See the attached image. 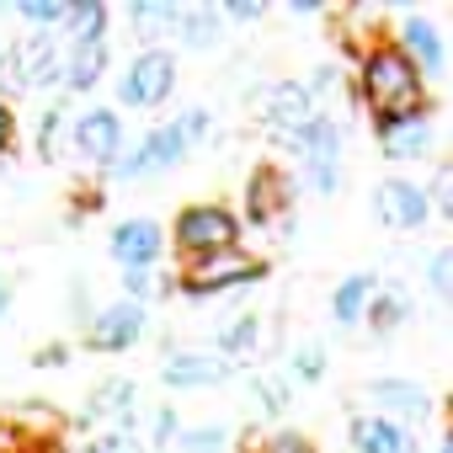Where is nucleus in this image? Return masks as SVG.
Masks as SVG:
<instances>
[{"label": "nucleus", "mask_w": 453, "mask_h": 453, "mask_svg": "<svg viewBox=\"0 0 453 453\" xmlns=\"http://www.w3.org/2000/svg\"><path fill=\"white\" fill-rule=\"evenodd\" d=\"M134 405H139V384L134 379H102L86 400V416L102 426H134Z\"/></svg>", "instance_id": "18"}, {"label": "nucleus", "mask_w": 453, "mask_h": 453, "mask_svg": "<svg viewBox=\"0 0 453 453\" xmlns=\"http://www.w3.org/2000/svg\"><path fill=\"white\" fill-rule=\"evenodd\" d=\"M107 59H112V49H107V38H91V43H75V49H65V91H96V81L107 75Z\"/></svg>", "instance_id": "20"}, {"label": "nucleus", "mask_w": 453, "mask_h": 453, "mask_svg": "<svg viewBox=\"0 0 453 453\" xmlns=\"http://www.w3.org/2000/svg\"><path fill=\"white\" fill-rule=\"evenodd\" d=\"M75 128V118H70V102H54L49 112H43V123H38V155L43 160H59L65 155V134Z\"/></svg>", "instance_id": "26"}, {"label": "nucleus", "mask_w": 453, "mask_h": 453, "mask_svg": "<svg viewBox=\"0 0 453 453\" xmlns=\"http://www.w3.org/2000/svg\"><path fill=\"white\" fill-rule=\"evenodd\" d=\"M176 437H181L176 411H171V405H155V411H150V448H171Z\"/></svg>", "instance_id": "35"}, {"label": "nucleus", "mask_w": 453, "mask_h": 453, "mask_svg": "<svg viewBox=\"0 0 453 453\" xmlns=\"http://www.w3.org/2000/svg\"><path fill=\"white\" fill-rule=\"evenodd\" d=\"M288 373H294L299 384H320V379H326V347H315V342H310V347H299V352H294V363H288Z\"/></svg>", "instance_id": "34"}, {"label": "nucleus", "mask_w": 453, "mask_h": 453, "mask_svg": "<svg viewBox=\"0 0 453 453\" xmlns=\"http://www.w3.org/2000/svg\"><path fill=\"white\" fill-rule=\"evenodd\" d=\"M171 33H176L192 54H208V49H219V38H224V17H219V6H181Z\"/></svg>", "instance_id": "22"}, {"label": "nucleus", "mask_w": 453, "mask_h": 453, "mask_svg": "<svg viewBox=\"0 0 453 453\" xmlns=\"http://www.w3.org/2000/svg\"><path fill=\"white\" fill-rule=\"evenodd\" d=\"M304 181H310V192H320V197H331V192L342 187V165H331V171H304Z\"/></svg>", "instance_id": "38"}, {"label": "nucleus", "mask_w": 453, "mask_h": 453, "mask_svg": "<svg viewBox=\"0 0 453 453\" xmlns=\"http://www.w3.org/2000/svg\"><path fill=\"white\" fill-rule=\"evenodd\" d=\"M241 230L246 219L230 203H187L171 224V246L187 267L197 262H219V257H235L241 251Z\"/></svg>", "instance_id": "3"}, {"label": "nucleus", "mask_w": 453, "mask_h": 453, "mask_svg": "<svg viewBox=\"0 0 453 453\" xmlns=\"http://www.w3.org/2000/svg\"><path fill=\"white\" fill-rule=\"evenodd\" d=\"M65 357H70V347H43V352H38V363H43V368H59Z\"/></svg>", "instance_id": "40"}, {"label": "nucleus", "mask_w": 453, "mask_h": 453, "mask_svg": "<svg viewBox=\"0 0 453 453\" xmlns=\"http://www.w3.org/2000/svg\"><path fill=\"white\" fill-rule=\"evenodd\" d=\"M176 0H134V6H128V22L150 38V33H165V27H176Z\"/></svg>", "instance_id": "28"}, {"label": "nucleus", "mask_w": 453, "mask_h": 453, "mask_svg": "<svg viewBox=\"0 0 453 453\" xmlns=\"http://www.w3.org/2000/svg\"><path fill=\"white\" fill-rule=\"evenodd\" d=\"M373 139H379V155L395 160V165L400 160H421V155H432V118H426V107L405 112V118H379Z\"/></svg>", "instance_id": "14"}, {"label": "nucleus", "mask_w": 453, "mask_h": 453, "mask_svg": "<svg viewBox=\"0 0 453 453\" xmlns=\"http://www.w3.org/2000/svg\"><path fill=\"white\" fill-rule=\"evenodd\" d=\"M320 107H315V91L304 81H278L262 91V123L278 134V139H294L304 123H315Z\"/></svg>", "instance_id": "13"}, {"label": "nucleus", "mask_w": 453, "mask_h": 453, "mask_svg": "<svg viewBox=\"0 0 453 453\" xmlns=\"http://www.w3.org/2000/svg\"><path fill=\"white\" fill-rule=\"evenodd\" d=\"M246 453H315V448H310V437H304V432H288V426H278V432H262V437H251V442H246Z\"/></svg>", "instance_id": "30"}, {"label": "nucleus", "mask_w": 453, "mask_h": 453, "mask_svg": "<svg viewBox=\"0 0 453 453\" xmlns=\"http://www.w3.org/2000/svg\"><path fill=\"white\" fill-rule=\"evenodd\" d=\"M373 213H379L384 230L416 235L421 224L432 219V197H426V187L411 181V176H384V181L373 187Z\"/></svg>", "instance_id": "7"}, {"label": "nucleus", "mask_w": 453, "mask_h": 453, "mask_svg": "<svg viewBox=\"0 0 453 453\" xmlns=\"http://www.w3.org/2000/svg\"><path fill=\"white\" fill-rule=\"evenodd\" d=\"M395 43L416 59V70H421V75H437V70H442V59H448L442 33H437V22H426V17H405Z\"/></svg>", "instance_id": "19"}, {"label": "nucleus", "mask_w": 453, "mask_h": 453, "mask_svg": "<svg viewBox=\"0 0 453 453\" xmlns=\"http://www.w3.org/2000/svg\"><path fill=\"white\" fill-rule=\"evenodd\" d=\"M213 352H219V357H230V363H251V357L262 352V315L246 310V315H235V320H224Z\"/></svg>", "instance_id": "23"}, {"label": "nucleus", "mask_w": 453, "mask_h": 453, "mask_svg": "<svg viewBox=\"0 0 453 453\" xmlns=\"http://www.w3.org/2000/svg\"><path fill=\"white\" fill-rule=\"evenodd\" d=\"M70 144H75V155H86L91 165H118L123 160V150H128V134H123V118L112 112V107H86L81 118H75V128H70Z\"/></svg>", "instance_id": "9"}, {"label": "nucleus", "mask_w": 453, "mask_h": 453, "mask_svg": "<svg viewBox=\"0 0 453 453\" xmlns=\"http://www.w3.org/2000/svg\"><path fill=\"white\" fill-rule=\"evenodd\" d=\"M6 310H12V283L0 278V320H6Z\"/></svg>", "instance_id": "41"}, {"label": "nucleus", "mask_w": 453, "mask_h": 453, "mask_svg": "<svg viewBox=\"0 0 453 453\" xmlns=\"http://www.w3.org/2000/svg\"><path fill=\"white\" fill-rule=\"evenodd\" d=\"M208 123H213L208 107H187V112H176L171 123L139 134L107 176H118V181H144V176H165V171H176V165L208 139Z\"/></svg>", "instance_id": "2"}, {"label": "nucleus", "mask_w": 453, "mask_h": 453, "mask_svg": "<svg viewBox=\"0 0 453 453\" xmlns=\"http://www.w3.org/2000/svg\"><path fill=\"white\" fill-rule=\"evenodd\" d=\"M241 208H246V224H257V230H267V224H278L288 208H294V176L283 171V165H257L251 171V181H246V197H241Z\"/></svg>", "instance_id": "11"}, {"label": "nucleus", "mask_w": 453, "mask_h": 453, "mask_svg": "<svg viewBox=\"0 0 453 453\" xmlns=\"http://www.w3.org/2000/svg\"><path fill=\"white\" fill-rule=\"evenodd\" d=\"M144 326H150V310H144V304L112 299V304H102V310L86 320V342H91L96 352H128V347L144 342Z\"/></svg>", "instance_id": "10"}, {"label": "nucleus", "mask_w": 453, "mask_h": 453, "mask_svg": "<svg viewBox=\"0 0 453 453\" xmlns=\"http://www.w3.org/2000/svg\"><path fill=\"white\" fill-rule=\"evenodd\" d=\"M235 363L230 357H219V352H197V347H176L160 368V384L187 395V389H219V384H230Z\"/></svg>", "instance_id": "12"}, {"label": "nucleus", "mask_w": 453, "mask_h": 453, "mask_svg": "<svg viewBox=\"0 0 453 453\" xmlns=\"http://www.w3.org/2000/svg\"><path fill=\"white\" fill-rule=\"evenodd\" d=\"M107 257L118 262V273H139V267H160L165 257V230L155 219L134 213V219H118L112 235H107Z\"/></svg>", "instance_id": "8"}, {"label": "nucleus", "mask_w": 453, "mask_h": 453, "mask_svg": "<svg viewBox=\"0 0 453 453\" xmlns=\"http://www.w3.org/2000/svg\"><path fill=\"white\" fill-rule=\"evenodd\" d=\"M257 400L278 416V411H288V379H278V373H267V379H257Z\"/></svg>", "instance_id": "36"}, {"label": "nucleus", "mask_w": 453, "mask_h": 453, "mask_svg": "<svg viewBox=\"0 0 453 453\" xmlns=\"http://www.w3.org/2000/svg\"><path fill=\"white\" fill-rule=\"evenodd\" d=\"M368 400H373L379 416H389V421H400V426L432 416V395H426L416 379H373V384H368Z\"/></svg>", "instance_id": "15"}, {"label": "nucleus", "mask_w": 453, "mask_h": 453, "mask_svg": "<svg viewBox=\"0 0 453 453\" xmlns=\"http://www.w3.org/2000/svg\"><path fill=\"white\" fill-rule=\"evenodd\" d=\"M219 17L224 22H262L267 6H262V0H230V6H219Z\"/></svg>", "instance_id": "37"}, {"label": "nucleus", "mask_w": 453, "mask_h": 453, "mask_svg": "<svg viewBox=\"0 0 453 453\" xmlns=\"http://www.w3.org/2000/svg\"><path fill=\"white\" fill-rule=\"evenodd\" d=\"M347 442H352V453H416V432L389 421V416H379V411L352 416L347 421Z\"/></svg>", "instance_id": "16"}, {"label": "nucleus", "mask_w": 453, "mask_h": 453, "mask_svg": "<svg viewBox=\"0 0 453 453\" xmlns=\"http://www.w3.org/2000/svg\"><path fill=\"white\" fill-rule=\"evenodd\" d=\"M294 155H299V165L304 171H331V165H342V128L320 112L315 123H304L294 139H283Z\"/></svg>", "instance_id": "17"}, {"label": "nucleus", "mask_w": 453, "mask_h": 453, "mask_svg": "<svg viewBox=\"0 0 453 453\" xmlns=\"http://www.w3.org/2000/svg\"><path fill=\"white\" fill-rule=\"evenodd\" d=\"M373 294H379V278H373V273H347V278L336 283V294H331V320H336V326L368 320Z\"/></svg>", "instance_id": "21"}, {"label": "nucleus", "mask_w": 453, "mask_h": 453, "mask_svg": "<svg viewBox=\"0 0 453 453\" xmlns=\"http://www.w3.org/2000/svg\"><path fill=\"white\" fill-rule=\"evenodd\" d=\"M171 91H176V54L155 49V43L139 49L128 59L123 81H118V102L123 107H160V102H171Z\"/></svg>", "instance_id": "5"}, {"label": "nucleus", "mask_w": 453, "mask_h": 453, "mask_svg": "<svg viewBox=\"0 0 453 453\" xmlns=\"http://www.w3.org/2000/svg\"><path fill=\"white\" fill-rule=\"evenodd\" d=\"M426 283H432V294H437L442 304H453V246L432 251V262H426Z\"/></svg>", "instance_id": "33"}, {"label": "nucleus", "mask_w": 453, "mask_h": 453, "mask_svg": "<svg viewBox=\"0 0 453 453\" xmlns=\"http://www.w3.org/2000/svg\"><path fill=\"white\" fill-rule=\"evenodd\" d=\"M405 315H411V294L405 288H379L373 304H368V326L373 331H395Z\"/></svg>", "instance_id": "27"}, {"label": "nucleus", "mask_w": 453, "mask_h": 453, "mask_svg": "<svg viewBox=\"0 0 453 453\" xmlns=\"http://www.w3.org/2000/svg\"><path fill=\"white\" fill-rule=\"evenodd\" d=\"M59 33H65V49L107 38V6H102V0H70V17L59 22Z\"/></svg>", "instance_id": "24"}, {"label": "nucleus", "mask_w": 453, "mask_h": 453, "mask_svg": "<svg viewBox=\"0 0 453 453\" xmlns=\"http://www.w3.org/2000/svg\"><path fill=\"white\" fill-rule=\"evenodd\" d=\"M12 139H17V118H12V107L0 102V155L12 150Z\"/></svg>", "instance_id": "39"}, {"label": "nucleus", "mask_w": 453, "mask_h": 453, "mask_svg": "<svg viewBox=\"0 0 453 453\" xmlns=\"http://www.w3.org/2000/svg\"><path fill=\"white\" fill-rule=\"evenodd\" d=\"M86 453H144V442L134 437V426H102L86 442Z\"/></svg>", "instance_id": "31"}, {"label": "nucleus", "mask_w": 453, "mask_h": 453, "mask_svg": "<svg viewBox=\"0 0 453 453\" xmlns=\"http://www.w3.org/2000/svg\"><path fill=\"white\" fill-rule=\"evenodd\" d=\"M176 294V278L165 273V267H139V273H123V299H134V304H160V299H171Z\"/></svg>", "instance_id": "25"}, {"label": "nucleus", "mask_w": 453, "mask_h": 453, "mask_svg": "<svg viewBox=\"0 0 453 453\" xmlns=\"http://www.w3.org/2000/svg\"><path fill=\"white\" fill-rule=\"evenodd\" d=\"M267 278V262L262 257H219V262H197L176 278V294L181 299H219V294H241V288H257Z\"/></svg>", "instance_id": "4"}, {"label": "nucleus", "mask_w": 453, "mask_h": 453, "mask_svg": "<svg viewBox=\"0 0 453 453\" xmlns=\"http://www.w3.org/2000/svg\"><path fill=\"white\" fill-rule=\"evenodd\" d=\"M357 96L373 112V123L379 118H405V112L426 107V75L416 70V59L400 43H373L357 59Z\"/></svg>", "instance_id": "1"}, {"label": "nucleus", "mask_w": 453, "mask_h": 453, "mask_svg": "<svg viewBox=\"0 0 453 453\" xmlns=\"http://www.w3.org/2000/svg\"><path fill=\"white\" fill-rule=\"evenodd\" d=\"M437 453H453V426H448V437H442V448Z\"/></svg>", "instance_id": "42"}, {"label": "nucleus", "mask_w": 453, "mask_h": 453, "mask_svg": "<svg viewBox=\"0 0 453 453\" xmlns=\"http://www.w3.org/2000/svg\"><path fill=\"white\" fill-rule=\"evenodd\" d=\"M176 448H181V453H224V448H230V426H219V421H203V426H181Z\"/></svg>", "instance_id": "29"}, {"label": "nucleus", "mask_w": 453, "mask_h": 453, "mask_svg": "<svg viewBox=\"0 0 453 453\" xmlns=\"http://www.w3.org/2000/svg\"><path fill=\"white\" fill-rule=\"evenodd\" d=\"M426 197H432V213L453 224V160H442V165L432 171V181H426Z\"/></svg>", "instance_id": "32"}, {"label": "nucleus", "mask_w": 453, "mask_h": 453, "mask_svg": "<svg viewBox=\"0 0 453 453\" xmlns=\"http://www.w3.org/2000/svg\"><path fill=\"white\" fill-rule=\"evenodd\" d=\"M6 65H12V81L27 86V91L65 86V38H54V33H33V38H22V43L6 49Z\"/></svg>", "instance_id": "6"}]
</instances>
